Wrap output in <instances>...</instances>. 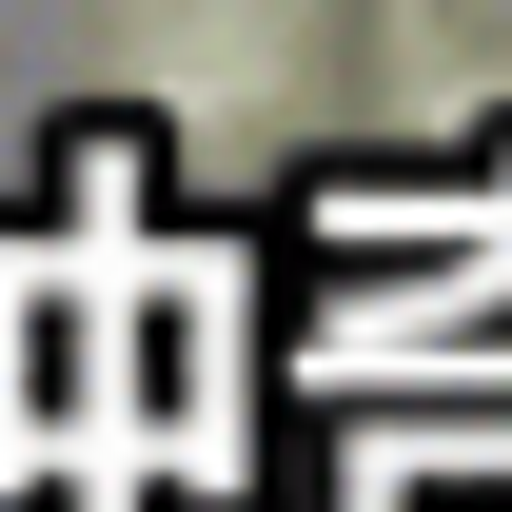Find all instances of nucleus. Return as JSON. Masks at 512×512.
<instances>
[{"instance_id":"obj_1","label":"nucleus","mask_w":512,"mask_h":512,"mask_svg":"<svg viewBox=\"0 0 512 512\" xmlns=\"http://www.w3.org/2000/svg\"><path fill=\"white\" fill-rule=\"evenodd\" d=\"M296 40H316V0H119V79L178 119H276Z\"/></svg>"}]
</instances>
